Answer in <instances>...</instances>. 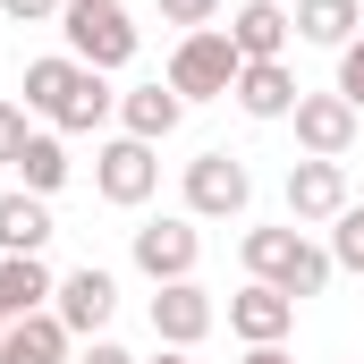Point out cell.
Returning a JSON list of instances; mask_svg holds the SVG:
<instances>
[{
  "mask_svg": "<svg viewBox=\"0 0 364 364\" xmlns=\"http://www.w3.org/2000/svg\"><path fill=\"white\" fill-rule=\"evenodd\" d=\"M246 272L272 279L279 296H322L331 288V246H314L305 229H246Z\"/></svg>",
  "mask_w": 364,
  "mask_h": 364,
  "instance_id": "obj_1",
  "label": "cell"
},
{
  "mask_svg": "<svg viewBox=\"0 0 364 364\" xmlns=\"http://www.w3.org/2000/svg\"><path fill=\"white\" fill-rule=\"evenodd\" d=\"M237 68H246V51L229 43V26H195V34H178L161 85L178 102H220V93H237Z\"/></svg>",
  "mask_w": 364,
  "mask_h": 364,
  "instance_id": "obj_2",
  "label": "cell"
},
{
  "mask_svg": "<svg viewBox=\"0 0 364 364\" xmlns=\"http://www.w3.org/2000/svg\"><path fill=\"white\" fill-rule=\"evenodd\" d=\"M60 34H68V60H85L102 77L136 60V17H127L119 0H68V9H60Z\"/></svg>",
  "mask_w": 364,
  "mask_h": 364,
  "instance_id": "obj_3",
  "label": "cell"
},
{
  "mask_svg": "<svg viewBox=\"0 0 364 364\" xmlns=\"http://www.w3.org/2000/svg\"><path fill=\"white\" fill-rule=\"evenodd\" d=\"M255 203V178L237 153H195L186 161V220H237Z\"/></svg>",
  "mask_w": 364,
  "mask_h": 364,
  "instance_id": "obj_4",
  "label": "cell"
},
{
  "mask_svg": "<svg viewBox=\"0 0 364 364\" xmlns=\"http://www.w3.org/2000/svg\"><path fill=\"white\" fill-rule=\"evenodd\" d=\"M127 255H136V272L153 279V288H170V279H195V263H203V237H195V220L178 212V220H144Z\"/></svg>",
  "mask_w": 364,
  "mask_h": 364,
  "instance_id": "obj_5",
  "label": "cell"
},
{
  "mask_svg": "<svg viewBox=\"0 0 364 364\" xmlns=\"http://www.w3.org/2000/svg\"><path fill=\"white\" fill-rule=\"evenodd\" d=\"M93 186H102V203L136 212V203L161 186V161H153V144H136V136H110V144H102V161H93Z\"/></svg>",
  "mask_w": 364,
  "mask_h": 364,
  "instance_id": "obj_6",
  "label": "cell"
},
{
  "mask_svg": "<svg viewBox=\"0 0 364 364\" xmlns=\"http://www.w3.org/2000/svg\"><path fill=\"white\" fill-rule=\"evenodd\" d=\"M51 314L68 322V339H102V322L119 314V279L102 272V263H85V272H68L60 288H51Z\"/></svg>",
  "mask_w": 364,
  "mask_h": 364,
  "instance_id": "obj_7",
  "label": "cell"
},
{
  "mask_svg": "<svg viewBox=\"0 0 364 364\" xmlns=\"http://www.w3.org/2000/svg\"><path fill=\"white\" fill-rule=\"evenodd\" d=\"M212 322H220V305H212V288H195V279H170V288L153 296V339H161V348H203Z\"/></svg>",
  "mask_w": 364,
  "mask_h": 364,
  "instance_id": "obj_8",
  "label": "cell"
},
{
  "mask_svg": "<svg viewBox=\"0 0 364 364\" xmlns=\"http://www.w3.org/2000/svg\"><path fill=\"white\" fill-rule=\"evenodd\" d=\"M296 144H305V161H339L348 144H356V110L339 102V93H296Z\"/></svg>",
  "mask_w": 364,
  "mask_h": 364,
  "instance_id": "obj_9",
  "label": "cell"
},
{
  "mask_svg": "<svg viewBox=\"0 0 364 364\" xmlns=\"http://www.w3.org/2000/svg\"><path fill=\"white\" fill-rule=\"evenodd\" d=\"M288 322H296V296H279L272 279H246V288L229 296V331H237L246 348H279Z\"/></svg>",
  "mask_w": 364,
  "mask_h": 364,
  "instance_id": "obj_10",
  "label": "cell"
},
{
  "mask_svg": "<svg viewBox=\"0 0 364 364\" xmlns=\"http://www.w3.org/2000/svg\"><path fill=\"white\" fill-rule=\"evenodd\" d=\"M0 364H77V339H68V322L43 305V314L9 322V339H0Z\"/></svg>",
  "mask_w": 364,
  "mask_h": 364,
  "instance_id": "obj_11",
  "label": "cell"
},
{
  "mask_svg": "<svg viewBox=\"0 0 364 364\" xmlns=\"http://www.w3.org/2000/svg\"><path fill=\"white\" fill-rule=\"evenodd\" d=\"M288 212L296 220H339L348 212V170L339 161H296L288 170Z\"/></svg>",
  "mask_w": 364,
  "mask_h": 364,
  "instance_id": "obj_12",
  "label": "cell"
},
{
  "mask_svg": "<svg viewBox=\"0 0 364 364\" xmlns=\"http://www.w3.org/2000/svg\"><path fill=\"white\" fill-rule=\"evenodd\" d=\"M296 77H288V60H246V68H237V110H246V119H288V110H296Z\"/></svg>",
  "mask_w": 364,
  "mask_h": 364,
  "instance_id": "obj_13",
  "label": "cell"
},
{
  "mask_svg": "<svg viewBox=\"0 0 364 364\" xmlns=\"http://www.w3.org/2000/svg\"><path fill=\"white\" fill-rule=\"evenodd\" d=\"M51 263L43 255H0V322H26V314H43L51 305Z\"/></svg>",
  "mask_w": 364,
  "mask_h": 364,
  "instance_id": "obj_14",
  "label": "cell"
},
{
  "mask_svg": "<svg viewBox=\"0 0 364 364\" xmlns=\"http://www.w3.org/2000/svg\"><path fill=\"white\" fill-rule=\"evenodd\" d=\"M178 119H186V102L170 85H136V93H119V127L136 136V144H161V136H178Z\"/></svg>",
  "mask_w": 364,
  "mask_h": 364,
  "instance_id": "obj_15",
  "label": "cell"
},
{
  "mask_svg": "<svg viewBox=\"0 0 364 364\" xmlns=\"http://www.w3.org/2000/svg\"><path fill=\"white\" fill-rule=\"evenodd\" d=\"M288 34H296V17H288L279 0H246V9L229 17V43H237L246 60H279V51H288Z\"/></svg>",
  "mask_w": 364,
  "mask_h": 364,
  "instance_id": "obj_16",
  "label": "cell"
},
{
  "mask_svg": "<svg viewBox=\"0 0 364 364\" xmlns=\"http://www.w3.org/2000/svg\"><path fill=\"white\" fill-rule=\"evenodd\" d=\"M51 246V203L43 195H0V255H43Z\"/></svg>",
  "mask_w": 364,
  "mask_h": 364,
  "instance_id": "obj_17",
  "label": "cell"
},
{
  "mask_svg": "<svg viewBox=\"0 0 364 364\" xmlns=\"http://www.w3.org/2000/svg\"><path fill=\"white\" fill-rule=\"evenodd\" d=\"M356 26H364V9H356V0H296V34H305V43H331V51H348V43H356Z\"/></svg>",
  "mask_w": 364,
  "mask_h": 364,
  "instance_id": "obj_18",
  "label": "cell"
},
{
  "mask_svg": "<svg viewBox=\"0 0 364 364\" xmlns=\"http://www.w3.org/2000/svg\"><path fill=\"white\" fill-rule=\"evenodd\" d=\"M9 170L26 178V195H60V186H68V144H60V127H51V136H26V153H17Z\"/></svg>",
  "mask_w": 364,
  "mask_h": 364,
  "instance_id": "obj_19",
  "label": "cell"
},
{
  "mask_svg": "<svg viewBox=\"0 0 364 364\" xmlns=\"http://www.w3.org/2000/svg\"><path fill=\"white\" fill-rule=\"evenodd\" d=\"M77 77H85V60H26V110H43V119H60V102L77 93Z\"/></svg>",
  "mask_w": 364,
  "mask_h": 364,
  "instance_id": "obj_20",
  "label": "cell"
},
{
  "mask_svg": "<svg viewBox=\"0 0 364 364\" xmlns=\"http://www.w3.org/2000/svg\"><path fill=\"white\" fill-rule=\"evenodd\" d=\"M331 263H339V272H364V203H348V212L331 220Z\"/></svg>",
  "mask_w": 364,
  "mask_h": 364,
  "instance_id": "obj_21",
  "label": "cell"
},
{
  "mask_svg": "<svg viewBox=\"0 0 364 364\" xmlns=\"http://www.w3.org/2000/svg\"><path fill=\"white\" fill-rule=\"evenodd\" d=\"M339 102H348V110H364V34L339 51Z\"/></svg>",
  "mask_w": 364,
  "mask_h": 364,
  "instance_id": "obj_22",
  "label": "cell"
},
{
  "mask_svg": "<svg viewBox=\"0 0 364 364\" xmlns=\"http://www.w3.org/2000/svg\"><path fill=\"white\" fill-rule=\"evenodd\" d=\"M26 153V102H0V170Z\"/></svg>",
  "mask_w": 364,
  "mask_h": 364,
  "instance_id": "obj_23",
  "label": "cell"
},
{
  "mask_svg": "<svg viewBox=\"0 0 364 364\" xmlns=\"http://www.w3.org/2000/svg\"><path fill=\"white\" fill-rule=\"evenodd\" d=\"M212 17H220V0H161V26H186V34L212 26Z\"/></svg>",
  "mask_w": 364,
  "mask_h": 364,
  "instance_id": "obj_24",
  "label": "cell"
},
{
  "mask_svg": "<svg viewBox=\"0 0 364 364\" xmlns=\"http://www.w3.org/2000/svg\"><path fill=\"white\" fill-rule=\"evenodd\" d=\"M0 9H9L17 26H60V9H68V0H0Z\"/></svg>",
  "mask_w": 364,
  "mask_h": 364,
  "instance_id": "obj_25",
  "label": "cell"
},
{
  "mask_svg": "<svg viewBox=\"0 0 364 364\" xmlns=\"http://www.w3.org/2000/svg\"><path fill=\"white\" fill-rule=\"evenodd\" d=\"M77 364H136V356H127V348H110V339H85V348H77Z\"/></svg>",
  "mask_w": 364,
  "mask_h": 364,
  "instance_id": "obj_26",
  "label": "cell"
},
{
  "mask_svg": "<svg viewBox=\"0 0 364 364\" xmlns=\"http://www.w3.org/2000/svg\"><path fill=\"white\" fill-rule=\"evenodd\" d=\"M246 364H288V348H246Z\"/></svg>",
  "mask_w": 364,
  "mask_h": 364,
  "instance_id": "obj_27",
  "label": "cell"
},
{
  "mask_svg": "<svg viewBox=\"0 0 364 364\" xmlns=\"http://www.w3.org/2000/svg\"><path fill=\"white\" fill-rule=\"evenodd\" d=\"M153 364H186V348H161V356H153Z\"/></svg>",
  "mask_w": 364,
  "mask_h": 364,
  "instance_id": "obj_28",
  "label": "cell"
},
{
  "mask_svg": "<svg viewBox=\"0 0 364 364\" xmlns=\"http://www.w3.org/2000/svg\"><path fill=\"white\" fill-rule=\"evenodd\" d=\"M0 339H9V322H0Z\"/></svg>",
  "mask_w": 364,
  "mask_h": 364,
  "instance_id": "obj_29",
  "label": "cell"
}]
</instances>
